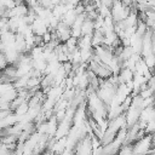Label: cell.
I'll use <instances>...</instances> for the list:
<instances>
[{
  "label": "cell",
  "instance_id": "7a4b0ae2",
  "mask_svg": "<svg viewBox=\"0 0 155 155\" xmlns=\"http://www.w3.org/2000/svg\"><path fill=\"white\" fill-rule=\"evenodd\" d=\"M94 30V25H93V21L88 19L85 17L82 24H81V35H92Z\"/></svg>",
  "mask_w": 155,
  "mask_h": 155
},
{
  "label": "cell",
  "instance_id": "277c9868",
  "mask_svg": "<svg viewBox=\"0 0 155 155\" xmlns=\"http://www.w3.org/2000/svg\"><path fill=\"white\" fill-rule=\"evenodd\" d=\"M28 109H29V105H28V101H24L23 103H21L15 110H13V113L17 115V116H21V115H24V114H27V111H28Z\"/></svg>",
  "mask_w": 155,
  "mask_h": 155
},
{
  "label": "cell",
  "instance_id": "8992f818",
  "mask_svg": "<svg viewBox=\"0 0 155 155\" xmlns=\"http://www.w3.org/2000/svg\"><path fill=\"white\" fill-rule=\"evenodd\" d=\"M125 6H131L132 5V2H133V0H120Z\"/></svg>",
  "mask_w": 155,
  "mask_h": 155
},
{
  "label": "cell",
  "instance_id": "6da1fadb",
  "mask_svg": "<svg viewBox=\"0 0 155 155\" xmlns=\"http://www.w3.org/2000/svg\"><path fill=\"white\" fill-rule=\"evenodd\" d=\"M30 29H31V31H33L35 35H40V36H41L45 31L48 30V27H47L46 22H45L42 18L36 17V18L31 22V24H30Z\"/></svg>",
  "mask_w": 155,
  "mask_h": 155
},
{
  "label": "cell",
  "instance_id": "3957f363",
  "mask_svg": "<svg viewBox=\"0 0 155 155\" xmlns=\"http://www.w3.org/2000/svg\"><path fill=\"white\" fill-rule=\"evenodd\" d=\"M75 18H76V13H75L74 8H70V10H67V11L63 13V16L61 17V21H63V22H64L65 24H68V25H71V24L74 23Z\"/></svg>",
  "mask_w": 155,
  "mask_h": 155
},
{
  "label": "cell",
  "instance_id": "5b68a950",
  "mask_svg": "<svg viewBox=\"0 0 155 155\" xmlns=\"http://www.w3.org/2000/svg\"><path fill=\"white\" fill-rule=\"evenodd\" d=\"M7 64H8V62H7V59H6L5 54H4V52L0 51V70H2Z\"/></svg>",
  "mask_w": 155,
  "mask_h": 155
}]
</instances>
